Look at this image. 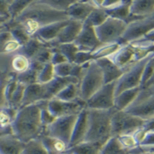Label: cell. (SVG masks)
Masks as SVG:
<instances>
[{
  "label": "cell",
  "instance_id": "47",
  "mask_svg": "<svg viewBox=\"0 0 154 154\" xmlns=\"http://www.w3.org/2000/svg\"><path fill=\"white\" fill-rule=\"evenodd\" d=\"M117 137H118V140L121 143V144L124 147V149H126L128 151V152L138 146V143H137L132 134L122 135Z\"/></svg>",
  "mask_w": 154,
  "mask_h": 154
},
{
  "label": "cell",
  "instance_id": "6",
  "mask_svg": "<svg viewBox=\"0 0 154 154\" xmlns=\"http://www.w3.org/2000/svg\"><path fill=\"white\" fill-rule=\"evenodd\" d=\"M145 121L131 116L125 111L115 110L111 119L112 137H119L126 134H133L142 128Z\"/></svg>",
  "mask_w": 154,
  "mask_h": 154
},
{
  "label": "cell",
  "instance_id": "54",
  "mask_svg": "<svg viewBox=\"0 0 154 154\" xmlns=\"http://www.w3.org/2000/svg\"><path fill=\"white\" fill-rule=\"evenodd\" d=\"M10 21V18L9 17H5V16H0V33L5 31V30H8V23Z\"/></svg>",
  "mask_w": 154,
  "mask_h": 154
},
{
  "label": "cell",
  "instance_id": "27",
  "mask_svg": "<svg viewBox=\"0 0 154 154\" xmlns=\"http://www.w3.org/2000/svg\"><path fill=\"white\" fill-rule=\"evenodd\" d=\"M43 66L44 65L33 61L31 68L22 74L16 76V79L19 82L24 84L26 85L38 83V76Z\"/></svg>",
  "mask_w": 154,
  "mask_h": 154
},
{
  "label": "cell",
  "instance_id": "55",
  "mask_svg": "<svg viewBox=\"0 0 154 154\" xmlns=\"http://www.w3.org/2000/svg\"><path fill=\"white\" fill-rule=\"evenodd\" d=\"M143 129L145 131V132H154V117L150 119L148 121H145Z\"/></svg>",
  "mask_w": 154,
  "mask_h": 154
},
{
  "label": "cell",
  "instance_id": "42",
  "mask_svg": "<svg viewBox=\"0 0 154 154\" xmlns=\"http://www.w3.org/2000/svg\"><path fill=\"white\" fill-rule=\"evenodd\" d=\"M55 78V71H54V65L52 63L45 64L42 71H40L38 76V83L47 84L53 80Z\"/></svg>",
  "mask_w": 154,
  "mask_h": 154
},
{
  "label": "cell",
  "instance_id": "33",
  "mask_svg": "<svg viewBox=\"0 0 154 154\" xmlns=\"http://www.w3.org/2000/svg\"><path fill=\"white\" fill-rule=\"evenodd\" d=\"M26 85L20 83L18 81L17 86L14 90V92L12 93V96L9 99L8 104L9 107H12L16 110H19L21 107V103L23 100L24 93H25V89H26Z\"/></svg>",
  "mask_w": 154,
  "mask_h": 154
},
{
  "label": "cell",
  "instance_id": "13",
  "mask_svg": "<svg viewBox=\"0 0 154 154\" xmlns=\"http://www.w3.org/2000/svg\"><path fill=\"white\" fill-rule=\"evenodd\" d=\"M74 43L79 51L90 53H93L102 45L96 35L94 27L85 22H84L83 27Z\"/></svg>",
  "mask_w": 154,
  "mask_h": 154
},
{
  "label": "cell",
  "instance_id": "52",
  "mask_svg": "<svg viewBox=\"0 0 154 154\" xmlns=\"http://www.w3.org/2000/svg\"><path fill=\"white\" fill-rule=\"evenodd\" d=\"M142 146H153L154 145V132H147L143 140L140 143Z\"/></svg>",
  "mask_w": 154,
  "mask_h": 154
},
{
  "label": "cell",
  "instance_id": "7",
  "mask_svg": "<svg viewBox=\"0 0 154 154\" xmlns=\"http://www.w3.org/2000/svg\"><path fill=\"white\" fill-rule=\"evenodd\" d=\"M127 23L108 17L100 26L95 27V33L101 44H108L121 41L127 28Z\"/></svg>",
  "mask_w": 154,
  "mask_h": 154
},
{
  "label": "cell",
  "instance_id": "44",
  "mask_svg": "<svg viewBox=\"0 0 154 154\" xmlns=\"http://www.w3.org/2000/svg\"><path fill=\"white\" fill-rule=\"evenodd\" d=\"M22 48V45L17 42L15 39H10L7 42H4L0 45V52L5 55H12L18 51H20Z\"/></svg>",
  "mask_w": 154,
  "mask_h": 154
},
{
  "label": "cell",
  "instance_id": "17",
  "mask_svg": "<svg viewBox=\"0 0 154 154\" xmlns=\"http://www.w3.org/2000/svg\"><path fill=\"white\" fill-rule=\"evenodd\" d=\"M88 130V110L83 109L78 116L72 134H71L70 148L84 142Z\"/></svg>",
  "mask_w": 154,
  "mask_h": 154
},
{
  "label": "cell",
  "instance_id": "12",
  "mask_svg": "<svg viewBox=\"0 0 154 154\" xmlns=\"http://www.w3.org/2000/svg\"><path fill=\"white\" fill-rule=\"evenodd\" d=\"M154 29V20L144 18L128 24L124 35L121 41L124 43H131L141 40L149 32Z\"/></svg>",
  "mask_w": 154,
  "mask_h": 154
},
{
  "label": "cell",
  "instance_id": "39",
  "mask_svg": "<svg viewBox=\"0 0 154 154\" xmlns=\"http://www.w3.org/2000/svg\"><path fill=\"white\" fill-rule=\"evenodd\" d=\"M52 48L57 49L59 52H61L65 57V58L68 60V62L72 63H73V60H74L76 54L79 51L74 42L66 43V44H60V45H57V46Z\"/></svg>",
  "mask_w": 154,
  "mask_h": 154
},
{
  "label": "cell",
  "instance_id": "59",
  "mask_svg": "<svg viewBox=\"0 0 154 154\" xmlns=\"http://www.w3.org/2000/svg\"><path fill=\"white\" fill-rule=\"evenodd\" d=\"M61 154H73V153L71 152L70 150H68L67 152H63V153H61Z\"/></svg>",
  "mask_w": 154,
  "mask_h": 154
},
{
  "label": "cell",
  "instance_id": "53",
  "mask_svg": "<svg viewBox=\"0 0 154 154\" xmlns=\"http://www.w3.org/2000/svg\"><path fill=\"white\" fill-rule=\"evenodd\" d=\"M142 42H144L146 44H149V45H152L154 46V29L152 30L151 32H149L146 35L144 36L143 38H142L141 40H138Z\"/></svg>",
  "mask_w": 154,
  "mask_h": 154
},
{
  "label": "cell",
  "instance_id": "21",
  "mask_svg": "<svg viewBox=\"0 0 154 154\" xmlns=\"http://www.w3.org/2000/svg\"><path fill=\"white\" fill-rule=\"evenodd\" d=\"M24 145L12 133L0 136V154H21Z\"/></svg>",
  "mask_w": 154,
  "mask_h": 154
},
{
  "label": "cell",
  "instance_id": "8",
  "mask_svg": "<svg viewBox=\"0 0 154 154\" xmlns=\"http://www.w3.org/2000/svg\"><path fill=\"white\" fill-rule=\"evenodd\" d=\"M124 111L143 121L153 118L154 94H151L147 89H142L134 102Z\"/></svg>",
  "mask_w": 154,
  "mask_h": 154
},
{
  "label": "cell",
  "instance_id": "19",
  "mask_svg": "<svg viewBox=\"0 0 154 154\" xmlns=\"http://www.w3.org/2000/svg\"><path fill=\"white\" fill-rule=\"evenodd\" d=\"M68 21H69V20L49 24L46 26L41 28L37 32L35 37L37 38L40 42H42V43L48 45L49 43H51L57 38L60 32L67 25Z\"/></svg>",
  "mask_w": 154,
  "mask_h": 154
},
{
  "label": "cell",
  "instance_id": "32",
  "mask_svg": "<svg viewBox=\"0 0 154 154\" xmlns=\"http://www.w3.org/2000/svg\"><path fill=\"white\" fill-rule=\"evenodd\" d=\"M128 151L121 144L117 137H111L103 144L100 154H128Z\"/></svg>",
  "mask_w": 154,
  "mask_h": 154
},
{
  "label": "cell",
  "instance_id": "14",
  "mask_svg": "<svg viewBox=\"0 0 154 154\" xmlns=\"http://www.w3.org/2000/svg\"><path fill=\"white\" fill-rule=\"evenodd\" d=\"M83 24L84 22H81V21L69 19L68 23L60 32L59 35L57 36V38L54 42L49 43L48 46L50 48H54L60 44L74 42L83 27Z\"/></svg>",
  "mask_w": 154,
  "mask_h": 154
},
{
  "label": "cell",
  "instance_id": "56",
  "mask_svg": "<svg viewBox=\"0 0 154 154\" xmlns=\"http://www.w3.org/2000/svg\"><path fill=\"white\" fill-rule=\"evenodd\" d=\"M138 148L142 152H151V153L154 154V145L153 146H142V145H138Z\"/></svg>",
  "mask_w": 154,
  "mask_h": 154
},
{
  "label": "cell",
  "instance_id": "18",
  "mask_svg": "<svg viewBox=\"0 0 154 154\" xmlns=\"http://www.w3.org/2000/svg\"><path fill=\"white\" fill-rule=\"evenodd\" d=\"M95 62L102 72L104 84L116 82L124 72L122 69L117 67L108 57L95 60Z\"/></svg>",
  "mask_w": 154,
  "mask_h": 154
},
{
  "label": "cell",
  "instance_id": "1",
  "mask_svg": "<svg viewBox=\"0 0 154 154\" xmlns=\"http://www.w3.org/2000/svg\"><path fill=\"white\" fill-rule=\"evenodd\" d=\"M69 20L66 12H58L47 5L43 0H32L31 4L14 20L20 26L30 38L35 37L37 32L48 25Z\"/></svg>",
  "mask_w": 154,
  "mask_h": 154
},
{
  "label": "cell",
  "instance_id": "38",
  "mask_svg": "<svg viewBox=\"0 0 154 154\" xmlns=\"http://www.w3.org/2000/svg\"><path fill=\"white\" fill-rule=\"evenodd\" d=\"M52 56H53L52 48H50L48 45H44L36 53V55L34 57L32 61H35L42 65H45L47 63H51Z\"/></svg>",
  "mask_w": 154,
  "mask_h": 154
},
{
  "label": "cell",
  "instance_id": "5",
  "mask_svg": "<svg viewBox=\"0 0 154 154\" xmlns=\"http://www.w3.org/2000/svg\"><path fill=\"white\" fill-rule=\"evenodd\" d=\"M153 56V54L149 55L145 58L137 62L123 72L121 78L116 82V96L126 90L140 87L143 71L145 64Z\"/></svg>",
  "mask_w": 154,
  "mask_h": 154
},
{
  "label": "cell",
  "instance_id": "25",
  "mask_svg": "<svg viewBox=\"0 0 154 154\" xmlns=\"http://www.w3.org/2000/svg\"><path fill=\"white\" fill-rule=\"evenodd\" d=\"M130 12L131 15L140 19L149 18L154 12V0L131 1Z\"/></svg>",
  "mask_w": 154,
  "mask_h": 154
},
{
  "label": "cell",
  "instance_id": "51",
  "mask_svg": "<svg viewBox=\"0 0 154 154\" xmlns=\"http://www.w3.org/2000/svg\"><path fill=\"white\" fill-rule=\"evenodd\" d=\"M11 2L12 0H0V16L9 17V7Z\"/></svg>",
  "mask_w": 154,
  "mask_h": 154
},
{
  "label": "cell",
  "instance_id": "57",
  "mask_svg": "<svg viewBox=\"0 0 154 154\" xmlns=\"http://www.w3.org/2000/svg\"><path fill=\"white\" fill-rule=\"evenodd\" d=\"M152 86H154V71L153 74H152V77L151 78V79L148 81V83L145 85V86H144L143 89H148V88H150V87H152Z\"/></svg>",
  "mask_w": 154,
  "mask_h": 154
},
{
  "label": "cell",
  "instance_id": "43",
  "mask_svg": "<svg viewBox=\"0 0 154 154\" xmlns=\"http://www.w3.org/2000/svg\"><path fill=\"white\" fill-rule=\"evenodd\" d=\"M74 66H75V64L72 63H70V62H65L63 63L56 65V66H54L55 76L60 77V78L72 77V72H73Z\"/></svg>",
  "mask_w": 154,
  "mask_h": 154
},
{
  "label": "cell",
  "instance_id": "22",
  "mask_svg": "<svg viewBox=\"0 0 154 154\" xmlns=\"http://www.w3.org/2000/svg\"><path fill=\"white\" fill-rule=\"evenodd\" d=\"M71 83L79 84V81L72 77H68V78H60L55 76L53 80L47 83V95L46 99L47 100H49L53 98L56 97V95L60 93L64 87H66L68 85Z\"/></svg>",
  "mask_w": 154,
  "mask_h": 154
},
{
  "label": "cell",
  "instance_id": "49",
  "mask_svg": "<svg viewBox=\"0 0 154 154\" xmlns=\"http://www.w3.org/2000/svg\"><path fill=\"white\" fill-rule=\"evenodd\" d=\"M12 55H5L0 52V75L9 73V63Z\"/></svg>",
  "mask_w": 154,
  "mask_h": 154
},
{
  "label": "cell",
  "instance_id": "37",
  "mask_svg": "<svg viewBox=\"0 0 154 154\" xmlns=\"http://www.w3.org/2000/svg\"><path fill=\"white\" fill-rule=\"evenodd\" d=\"M21 154H48L39 138L26 143Z\"/></svg>",
  "mask_w": 154,
  "mask_h": 154
},
{
  "label": "cell",
  "instance_id": "45",
  "mask_svg": "<svg viewBox=\"0 0 154 154\" xmlns=\"http://www.w3.org/2000/svg\"><path fill=\"white\" fill-rule=\"evenodd\" d=\"M74 1L75 0H43L47 5L58 12H67Z\"/></svg>",
  "mask_w": 154,
  "mask_h": 154
},
{
  "label": "cell",
  "instance_id": "3",
  "mask_svg": "<svg viewBox=\"0 0 154 154\" xmlns=\"http://www.w3.org/2000/svg\"><path fill=\"white\" fill-rule=\"evenodd\" d=\"M87 110L88 130L84 141L97 143L103 145L112 137L111 119L116 109L112 108L109 110Z\"/></svg>",
  "mask_w": 154,
  "mask_h": 154
},
{
  "label": "cell",
  "instance_id": "41",
  "mask_svg": "<svg viewBox=\"0 0 154 154\" xmlns=\"http://www.w3.org/2000/svg\"><path fill=\"white\" fill-rule=\"evenodd\" d=\"M48 100L41 101V121L44 129L52 124L57 119L49 112L48 108Z\"/></svg>",
  "mask_w": 154,
  "mask_h": 154
},
{
  "label": "cell",
  "instance_id": "35",
  "mask_svg": "<svg viewBox=\"0 0 154 154\" xmlns=\"http://www.w3.org/2000/svg\"><path fill=\"white\" fill-rule=\"evenodd\" d=\"M44 45H47V44L42 43L37 38L33 37L25 45L22 46L20 51L24 53L26 56H27L30 59H33L34 57L36 55V53L40 50V48L43 47Z\"/></svg>",
  "mask_w": 154,
  "mask_h": 154
},
{
  "label": "cell",
  "instance_id": "29",
  "mask_svg": "<svg viewBox=\"0 0 154 154\" xmlns=\"http://www.w3.org/2000/svg\"><path fill=\"white\" fill-rule=\"evenodd\" d=\"M124 44H126V43L122 42V41L113 42V43H108V44H102L100 47L98 48L95 51L92 53L93 60L95 61V60L100 59V58L110 57Z\"/></svg>",
  "mask_w": 154,
  "mask_h": 154
},
{
  "label": "cell",
  "instance_id": "48",
  "mask_svg": "<svg viewBox=\"0 0 154 154\" xmlns=\"http://www.w3.org/2000/svg\"><path fill=\"white\" fill-rule=\"evenodd\" d=\"M92 61H94L93 57H92V53L85 52V51H79L74 57L73 63L77 64V65H84Z\"/></svg>",
  "mask_w": 154,
  "mask_h": 154
},
{
  "label": "cell",
  "instance_id": "28",
  "mask_svg": "<svg viewBox=\"0 0 154 154\" xmlns=\"http://www.w3.org/2000/svg\"><path fill=\"white\" fill-rule=\"evenodd\" d=\"M131 5V0H121L119 5L110 10H107L106 12L107 13L108 17L117 19V20L126 22L131 14V12H130Z\"/></svg>",
  "mask_w": 154,
  "mask_h": 154
},
{
  "label": "cell",
  "instance_id": "16",
  "mask_svg": "<svg viewBox=\"0 0 154 154\" xmlns=\"http://www.w3.org/2000/svg\"><path fill=\"white\" fill-rule=\"evenodd\" d=\"M47 84L35 83L26 86L21 107L37 104L41 101L47 100Z\"/></svg>",
  "mask_w": 154,
  "mask_h": 154
},
{
  "label": "cell",
  "instance_id": "30",
  "mask_svg": "<svg viewBox=\"0 0 154 154\" xmlns=\"http://www.w3.org/2000/svg\"><path fill=\"white\" fill-rule=\"evenodd\" d=\"M56 99L63 101H76L80 99L79 96V84L71 83L64 87L60 93L56 95Z\"/></svg>",
  "mask_w": 154,
  "mask_h": 154
},
{
  "label": "cell",
  "instance_id": "20",
  "mask_svg": "<svg viewBox=\"0 0 154 154\" xmlns=\"http://www.w3.org/2000/svg\"><path fill=\"white\" fill-rule=\"evenodd\" d=\"M33 61L20 50L12 54L9 63V73L12 75H20L28 71L32 66Z\"/></svg>",
  "mask_w": 154,
  "mask_h": 154
},
{
  "label": "cell",
  "instance_id": "34",
  "mask_svg": "<svg viewBox=\"0 0 154 154\" xmlns=\"http://www.w3.org/2000/svg\"><path fill=\"white\" fill-rule=\"evenodd\" d=\"M32 0H12L9 7V17L10 20H16L24 10L31 4Z\"/></svg>",
  "mask_w": 154,
  "mask_h": 154
},
{
  "label": "cell",
  "instance_id": "26",
  "mask_svg": "<svg viewBox=\"0 0 154 154\" xmlns=\"http://www.w3.org/2000/svg\"><path fill=\"white\" fill-rule=\"evenodd\" d=\"M18 110L12 107L0 109V136L12 133V126Z\"/></svg>",
  "mask_w": 154,
  "mask_h": 154
},
{
  "label": "cell",
  "instance_id": "15",
  "mask_svg": "<svg viewBox=\"0 0 154 154\" xmlns=\"http://www.w3.org/2000/svg\"><path fill=\"white\" fill-rule=\"evenodd\" d=\"M96 6L93 0H75L67 10V15L70 20L85 22Z\"/></svg>",
  "mask_w": 154,
  "mask_h": 154
},
{
  "label": "cell",
  "instance_id": "46",
  "mask_svg": "<svg viewBox=\"0 0 154 154\" xmlns=\"http://www.w3.org/2000/svg\"><path fill=\"white\" fill-rule=\"evenodd\" d=\"M154 71V56L152 57V58L147 62V63L145 64V67L143 69L142 75V79H141V85H140V88L143 89L145 85L148 83V81L151 79V78L152 77Z\"/></svg>",
  "mask_w": 154,
  "mask_h": 154
},
{
  "label": "cell",
  "instance_id": "36",
  "mask_svg": "<svg viewBox=\"0 0 154 154\" xmlns=\"http://www.w3.org/2000/svg\"><path fill=\"white\" fill-rule=\"evenodd\" d=\"M107 18H108V15L105 10L100 9V8H96L91 12V14L88 16V18L86 19V20L85 22L91 25L95 28V27L100 26Z\"/></svg>",
  "mask_w": 154,
  "mask_h": 154
},
{
  "label": "cell",
  "instance_id": "9",
  "mask_svg": "<svg viewBox=\"0 0 154 154\" xmlns=\"http://www.w3.org/2000/svg\"><path fill=\"white\" fill-rule=\"evenodd\" d=\"M116 98V82L105 84L89 100L85 101V108L109 110L114 108Z\"/></svg>",
  "mask_w": 154,
  "mask_h": 154
},
{
  "label": "cell",
  "instance_id": "24",
  "mask_svg": "<svg viewBox=\"0 0 154 154\" xmlns=\"http://www.w3.org/2000/svg\"><path fill=\"white\" fill-rule=\"evenodd\" d=\"M39 139L42 143L44 148L46 149L48 154L63 153L70 149L69 144H67L63 140L58 139L57 137H53L42 134L39 137Z\"/></svg>",
  "mask_w": 154,
  "mask_h": 154
},
{
  "label": "cell",
  "instance_id": "10",
  "mask_svg": "<svg viewBox=\"0 0 154 154\" xmlns=\"http://www.w3.org/2000/svg\"><path fill=\"white\" fill-rule=\"evenodd\" d=\"M78 116H68L57 118L52 124L44 129L43 134L61 139L69 144L70 147L71 134Z\"/></svg>",
  "mask_w": 154,
  "mask_h": 154
},
{
  "label": "cell",
  "instance_id": "50",
  "mask_svg": "<svg viewBox=\"0 0 154 154\" xmlns=\"http://www.w3.org/2000/svg\"><path fill=\"white\" fill-rule=\"evenodd\" d=\"M52 49H53V56L51 58V63L54 66L63 63L65 62H68V60L65 58V57L61 52H59L57 49H56V48H52Z\"/></svg>",
  "mask_w": 154,
  "mask_h": 154
},
{
  "label": "cell",
  "instance_id": "23",
  "mask_svg": "<svg viewBox=\"0 0 154 154\" xmlns=\"http://www.w3.org/2000/svg\"><path fill=\"white\" fill-rule=\"evenodd\" d=\"M141 90L142 89L140 87H137L130 90H126L116 95L115 98L114 108L116 111H124L134 102V100L140 94Z\"/></svg>",
  "mask_w": 154,
  "mask_h": 154
},
{
  "label": "cell",
  "instance_id": "58",
  "mask_svg": "<svg viewBox=\"0 0 154 154\" xmlns=\"http://www.w3.org/2000/svg\"><path fill=\"white\" fill-rule=\"evenodd\" d=\"M151 94H154V86H152V87H150V88H148L147 89Z\"/></svg>",
  "mask_w": 154,
  "mask_h": 154
},
{
  "label": "cell",
  "instance_id": "31",
  "mask_svg": "<svg viewBox=\"0 0 154 154\" xmlns=\"http://www.w3.org/2000/svg\"><path fill=\"white\" fill-rule=\"evenodd\" d=\"M103 145L93 142L80 143L69 150L73 154H100V150Z\"/></svg>",
  "mask_w": 154,
  "mask_h": 154
},
{
  "label": "cell",
  "instance_id": "2",
  "mask_svg": "<svg viewBox=\"0 0 154 154\" xmlns=\"http://www.w3.org/2000/svg\"><path fill=\"white\" fill-rule=\"evenodd\" d=\"M12 130V134L24 143L39 138L44 131L41 121V102L20 108Z\"/></svg>",
  "mask_w": 154,
  "mask_h": 154
},
{
  "label": "cell",
  "instance_id": "60",
  "mask_svg": "<svg viewBox=\"0 0 154 154\" xmlns=\"http://www.w3.org/2000/svg\"><path fill=\"white\" fill-rule=\"evenodd\" d=\"M149 18H151V19H152V20H154V12H152V14L149 17Z\"/></svg>",
  "mask_w": 154,
  "mask_h": 154
},
{
  "label": "cell",
  "instance_id": "4",
  "mask_svg": "<svg viewBox=\"0 0 154 154\" xmlns=\"http://www.w3.org/2000/svg\"><path fill=\"white\" fill-rule=\"evenodd\" d=\"M103 75L95 61L89 62L85 64V71L79 80V96L85 103L95 93L104 85Z\"/></svg>",
  "mask_w": 154,
  "mask_h": 154
},
{
  "label": "cell",
  "instance_id": "11",
  "mask_svg": "<svg viewBox=\"0 0 154 154\" xmlns=\"http://www.w3.org/2000/svg\"><path fill=\"white\" fill-rule=\"evenodd\" d=\"M48 108L56 118H58L68 116H78L85 108V103L81 100L69 102L53 98L48 101Z\"/></svg>",
  "mask_w": 154,
  "mask_h": 154
},
{
  "label": "cell",
  "instance_id": "40",
  "mask_svg": "<svg viewBox=\"0 0 154 154\" xmlns=\"http://www.w3.org/2000/svg\"><path fill=\"white\" fill-rule=\"evenodd\" d=\"M11 77L12 74L10 73H4L0 75V109L9 107L5 94V88Z\"/></svg>",
  "mask_w": 154,
  "mask_h": 154
}]
</instances>
